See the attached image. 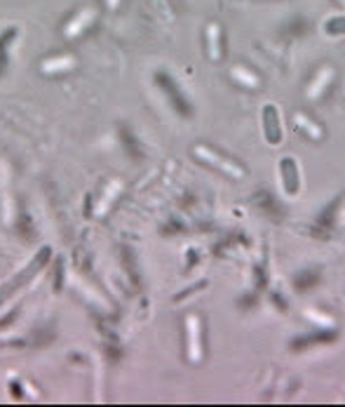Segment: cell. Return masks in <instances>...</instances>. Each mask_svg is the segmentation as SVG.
Returning <instances> with one entry per match:
<instances>
[{
	"label": "cell",
	"instance_id": "1",
	"mask_svg": "<svg viewBox=\"0 0 345 407\" xmlns=\"http://www.w3.org/2000/svg\"><path fill=\"white\" fill-rule=\"evenodd\" d=\"M118 189H120V181H113V184H108V189H106L108 193L104 195V200H101V203L96 205V215H104V212H106L108 203H110V200H113V198L118 195Z\"/></svg>",
	"mask_w": 345,
	"mask_h": 407
}]
</instances>
